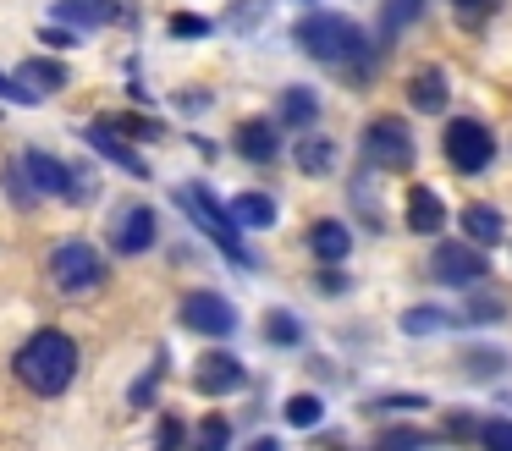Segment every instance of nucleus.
Returning a JSON list of instances; mask_svg holds the SVG:
<instances>
[{"mask_svg": "<svg viewBox=\"0 0 512 451\" xmlns=\"http://www.w3.org/2000/svg\"><path fill=\"white\" fill-rule=\"evenodd\" d=\"M408 99H413V110H424V116H441V110H446V77H441V66H419V72L408 77Z\"/></svg>", "mask_w": 512, "mask_h": 451, "instance_id": "4468645a", "label": "nucleus"}, {"mask_svg": "<svg viewBox=\"0 0 512 451\" xmlns=\"http://www.w3.org/2000/svg\"><path fill=\"white\" fill-rule=\"evenodd\" d=\"M320 418H325V402H320V396L298 391V396L287 402V424H292V429H314Z\"/></svg>", "mask_w": 512, "mask_h": 451, "instance_id": "5701e85b", "label": "nucleus"}, {"mask_svg": "<svg viewBox=\"0 0 512 451\" xmlns=\"http://www.w3.org/2000/svg\"><path fill=\"white\" fill-rule=\"evenodd\" d=\"M193 385H199L204 396H226L243 385V363L232 358V352H204L199 369H193Z\"/></svg>", "mask_w": 512, "mask_h": 451, "instance_id": "9b49d317", "label": "nucleus"}, {"mask_svg": "<svg viewBox=\"0 0 512 451\" xmlns=\"http://www.w3.org/2000/svg\"><path fill=\"white\" fill-rule=\"evenodd\" d=\"M446 319L435 314V308H413V314H402V330H408V336H424V330H441Z\"/></svg>", "mask_w": 512, "mask_h": 451, "instance_id": "c85d7f7f", "label": "nucleus"}, {"mask_svg": "<svg viewBox=\"0 0 512 451\" xmlns=\"http://www.w3.org/2000/svg\"><path fill=\"white\" fill-rule=\"evenodd\" d=\"M441 154H446V165H452V171L479 176L490 160H496V138H490L474 116H457L452 127H446V138H441Z\"/></svg>", "mask_w": 512, "mask_h": 451, "instance_id": "20e7f679", "label": "nucleus"}, {"mask_svg": "<svg viewBox=\"0 0 512 451\" xmlns=\"http://www.w3.org/2000/svg\"><path fill=\"white\" fill-rule=\"evenodd\" d=\"M265 336H270V341H281V347H292V341L303 336V325H298L292 314H270V319H265Z\"/></svg>", "mask_w": 512, "mask_h": 451, "instance_id": "bb28decb", "label": "nucleus"}, {"mask_svg": "<svg viewBox=\"0 0 512 451\" xmlns=\"http://www.w3.org/2000/svg\"><path fill=\"white\" fill-rule=\"evenodd\" d=\"M402 220H408V231H419V237H435V231L446 226V204L430 193V187H408V204H402Z\"/></svg>", "mask_w": 512, "mask_h": 451, "instance_id": "f8f14e48", "label": "nucleus"}, {"mask_svg": "<svg viewBox=\"0 0 512 451\" xmlns=\"http://www.w3.org/2000/svg\"><path fill=\"white\" fill-rule=\"evenodd\" d=\"M452 6L463 11L468 22H479V17H485V11H490V0H452Z\"/></svg>", "mask_w": 512, "mask_h": 451, "instance_id": "72a5a7b5", "label": "nucleus"}, {"mask_svg": "<svg viewBox=\"0 0 512 451\" xmlns=\"http://www.w3.org/2000/svg\"><path fill=\"white\" fill-rule=\"evenodd\" d=\"M177 204H182V215L193 220V226L204 231V237L215 242V248L226 253L232 264H243V270H254V253L243 248V226L232 220V209H221L210 198V187H199V182H188V187H177Z\"/></svg>", "mask_w": 512, "mask_h": 451, "instance_id": "7ed1b4c3", "label": "nucleus"}, {"mask_svg": "<svg viewBox=\"0 0 512 451\" xmlns=\"http://www.w3.org/2000/svg\"><path fill=\"white\" fill-rule=\"evenodd\" d=\"M237 154L254 160V165L276 160V127H270V121H243V127H237Z\"/></svg>", "mask_w": 512, "mask_h": 451, "instance_id": "a211bd4d", "label": "nucleus"}, {"mask_svg": "<svg viewBox=\"0 0 512 451\" xmlns=\"http://www.w3.org/2000/svg\"><path fill=\"white\" fill-rule=\"evenodd\" d=\"M232 220H237V226H248V231L276 226V198H265V193H237V198H232Z\"/></svg>", "mask_w": 512, "mask_h": 451, "instance_id": "aec40b11", "label": "nucleus"}, {"mask_svg": "<svg viewBox=\"0 0 512 451\" xmlns=\"http://www.w3.org/2000/svg\"><path fill=\"white\" fill-rule=\"evenodd\" d=\"M292 39H298L303 55H314V61H325V66H353V61H364V50H369L364 28H358L353 17H336V11H309V17H298Z\"/></svg>", "mask_w": 512, "mask_h": 451, "instance_id": "f03ea898", "label": "nucleus"}, {"mask_svg": "<svg viewBox=\"0 0 512 451\" xmlns=\"http://www.w3.org/2000/svg\"><path fill=\"white\" fill-rule=\"evenodd\" d=\"M237 28H254V22H265V0H237Z\"/></svg>", "mask_w": 512, "mask_h": 451, "instance_id": "7c9ffc66", "label": "nucleus"}, {"mask_svg": "<svg viewBox=\"0 0 512 451\" xmlns=\"http://www.w3.org/2000/svg\"><path fill=\"white\" fill-rule=\"evenodd\" d=\"M56 17L67 22V28H105V22L122 17V6H116V0H61Z\"/></svg>", "mask_w": 512, "mask_h": 451, "instance_id": "2eb2a0df", "label": "nucleus"}, {"mask_svg": "<svg viewBox=\"0 0 512 451\" xmlns=\"http://www.w3.org/2000/svg\"><path fill=\"white\" fill-rule=\"evenodd\" d=\"M72 374H78V341L61 336V330H39L17 352V380L34 396H61L72 385Z\"/></svg>", "mask_w": 512, "mask_h": 451, "instance_id": "f257e3e1", "label": "nucleus"}, {"mask_svg": "<svg viewBox=\"0 0 512 451\" xmlns=\"http://www.w3.org/2000/svg\"><path fill=\"white\" fill-rule=\"evenodd\" d=\"M0 94L12 99V105H39V99L23 88V77H6V72H0Z\"/></svg>", "mask_w": 512, "mask_h": 451, "instance_id": "c756f323", "label": "nucleus"}, {"mask_svg": "<svg viewBox=\"0 0 512 451\" xmlns=\"http://www.w3.org/2000/svg\"><path fill=\"white\" fill-rule=\"evenodd\" d=\"M248 451H281V446H276V440L265 435V440H254V446H248Z\"/></svg>", "mask_w": 512, "mask_h": 451, "instance_id": "f704fd0d", "label": "nucleus"}, {"mask_svg": "<svg viewBox=\"0 0 512 451\" xmlns=\"http://www.w3.org/2000/svg\"><path fill=\"white\" fill-rule=\"evenodd\" d=\"M479 440H485V451H512V418H490Z\"/></svg>", "mask_w": 512, "mask_h": 451, "instance_id": "cd10ccee", "label": "nucleus"}, {"mask_svg": "<svg viewBox=\"0 0 512 451\" xmlns=\"http://www.w3.org/2000/svg\"><path fill=\"white\" fill-rule=\"evenodd\" d=\"M50 281H56L67 297L94 292V286L105 281V259L89 248V242H61V248L50 253Z\"/></svg>", "mask_w": 512, "mask_h": 451, "instance_id": "423d86ee", "label": "nucleus"}, {"mask_svg": "<svg viewBox=\"0 0 512 451\" xmlns=\"http://www.w3.org/2000/svg\"><path fill=\"white\" fill-rule=\"evenodd\" d=\"M171 33H177V39H199V33H210V22L204 17H171Z\"/></svg>", "mask_w": 512, "mask_h": 451, "instance_id": "2f4dec72", "label": "nucleus"}, {"mask_svg": "<svg viewBox=\"0 0 512 451\" xmlns=\"http://www.w3.org/2000/svg\"><path fill=\"white\" fill-rule=\"evenodd\" d=\"M17 77H23V88H28L34 99H45V94H56V88H67V66L50 61V55H34V61H28Z\"/></svg>", "mask_w": 512, "mask_h": 451, "instance_id": "f3484780", "label": "nucleus"}, {"mask_svg": "<svg viewBox=\"0 0 512 451\" xmlns=\"http://www.w3.org/2000/svg\"><path fill=\"white\" fill-rule=\"evenodd\" d=\"M364 160L375 171H408L413 165V132L397 116H375L364 127Z\"/></svg>", "mask_w": 512, "mask_h": 451, "instance_id": "39448f33", "label": "nucleus"}, {"mask_svg": "<svg viewBox=\"0 0 512 451\" xmlns=\"http://www.w3.org/2000/svg\"><path fill=\"white\" fill-rule=\"evenodd\" d=\"M314 116H320V94H309V88H287L281 94V121L287 127H314Z\"/></svg>", "mask_w": 512, "mask_h": 451, "instance_id": "412c9836", "label": "nucleus"}, {"mask_svg": "<svg viewBox=\"0 0 512 451\" xmlns=\"http://www.w3.org/2000/svg\"><path fill=\"white\" fill-rule=\"evenodd\" d=\"M23 171L34 176V193H56V198H89V176L67 171L56 154H23Z\"/></svg>", "mask_w": 512, "mask_h": 451, "instance_id": "0eeeda50", "label": "nucleus"}, {"mask_svg": "<svg viewBox=\"0 0 512 451\" xmlns=\"http://www.w3.org/2000/svg\"><path fill=\"white\" fill-rule=\"evenodd\" d=\"M419 6H424V0H386V39H397L402 22L419 17Z\"/></svg>", "mask_w": 512, "mask_h": 451, "instance_id": "a878e982", "label": "nucleus"}, {"mask_svg": "<svg viewBox=\"0 0 512 451\" xmlns=\"http://www.w3.org/2000/svg\"><path fill=\"white\" fill-rule=\"evenodd\" d=\"M111 248L122 253V259H133V253L155 248V209H149V204L116 209V220H111Z\"/></svg>", "mask_w": 512, "mask_h": 451, "instance_id": "1a4fd4ad", "label": "nucleus"}, {"mask_svg": "<svg viewBox=\"0 0 512 451\" xmlns=\"http://www.w3.org/2000/svg\"><path fill=\"white\" fill-rule=\"evenodd\" d=\"M309 248L320 253L325 264H342L347 253H353V231H347L342 220H320V226L309 231Z\"/></svg>", "mask_w": 512, "mask_h": 451, "instance_id": "dca6fc26", "label": "nucleus"}, {"mask_svg": "<svg viewBox=\"0 0 512 451\" xmlns=\"http://www.w3.org/2000/svg\"><path fill=\"white\" fill-rule=\"evenodd\" d=\"M424 446H430V435H419V429H386L375 451H424Z\"/></svg>", "mask_w": 512, "mask_h": 451, "instance_id": "393cba45", "label": "nucleus"}, {"mask_svg": "<svg viewBox=\"0 0 512 451\" xmlns=\"http://www.w3.org/2000/svg\"><path fill=\"white\" fill-rule=\"evenodd\" d=\"M457 220H463L468 242H479V248H490V242H501V226H507V220H501V209H490V204H468Z\"/></svg>", "mask_w": 512, "mask_h": 451, "instance_id": "6ab92c4d", "label": "nucleus"}, {"mask_svg": "<svg viewBox=\"0 0 512 451\" xmlns=\"http://www.w3.org/2000/svg\"><path fill=\"white\" fill-rule=\"evenodd\" d=\"M177 446H182V424L166 418V424H160V451H177Z\"/></svg>", "mask_w": 512, "mask_h": 451, "instance_id": "473e14b6", "label": "nucleus"}, {"mask_svg": "<svg viewBox=\"0 0 512 451\" xmlns=\"http://www.w3.org/2000/svg\"><path fill=\"white\" fill-rule=\"evenodd\" d=\"M331 165H336V143L331 138H298V171L320 176V171H331Z\"/></svg>", "mask_w": 512, "mask_h": 451, "instance_id": "4be33fe9", "label": "nucleus"}, {"mask_svg": "<svg viewBox=\"0 0 512 451\" xmlns=\"http://www.w3.org/2000/svg\"><path fill=\"white\" fill-rule=\"evenodd\" d=\"M182 325L199 330V336H232L237 330V314L221 292H188L182 297Z\"/></svg>", "mask_w": 512, "mask_h": 451, "instance_id": "6e6552de", "label": "nucleus"}, {"mask_svg": "<svg viewBox=\"0 0 512 451\" xmlns=\"http://www.w3.org/2000/svg\"><path fill=\"white\" fill-rule=\"evenodd\" d=\"M435 281L441 286H479L485 281V259H479V248H463V242H441L430 259Z\"/></svg>", "mask_w": 512, "mask_h": 451, "instance_id": "9d476101", "label": "nucleus"}, {"mask_svg": "<svg viewBox=\"0 0 512 451\" xmlns=\"http://www.w3.org/2000/svg\"><path fill=\"white\" fill-rule=\"evenodd\" d=\"M226 440H232V424L221 413H210L199 424V435H193V451H226Z\"/></svg>", "mask_w": 512, "mask_h": 451, "instance_id": "b1692460", "label": "nucleus"}, {"mask_svg": "<svg viewBox=\"0 0 512 451\" xmlns=\"http://www.w3.org/2000/svg\"><path fill=\"white\" fill-rule=\"evenodd\" d=\"M83 138H89V149H94V154H105V160H111V165H122V171H133V176H149L144 154H133V149H127V143L116 138L111 127H105V121H94V127L83 132Z\"/></svg>", "mask_w": 512, "mask_h": 451, "instance_id": "ddd939ff", "label": "nucleus"}]
</instances>
